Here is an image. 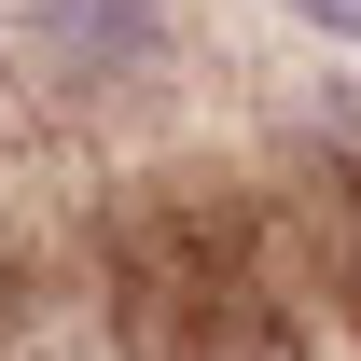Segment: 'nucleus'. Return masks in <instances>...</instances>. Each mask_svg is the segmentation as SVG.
<instances>
[{
    "instance_id": "1",
    "label": "nucleus",
    "mask_w": 361,
    "mask_h": 361,
    "mask_svg": "<svg viewBox=\"0 0 361 361\" xmlns=\"http://www.w3.org/2000/svg\"><path fill=\"white\" fill-rule=\"evenodd\" d=\"M209 84L195 0H0V111L70 153H167Z\"/></svg>"
},
{
    "instance_id": "2",
    "label": "nucleus",
    "mask_w": 361,
    "mask_h": 361,
    "mask_svg": "<svg viewBox=\"0 0 361 361\" xmlns=\"http://www.w3.org/2000/svg\"><path fill=\"white\" fill-rule=\"evenodd\" d=\"M306 42H334V56H361V0H278Z\"/></svg>"
}]
</instances>
